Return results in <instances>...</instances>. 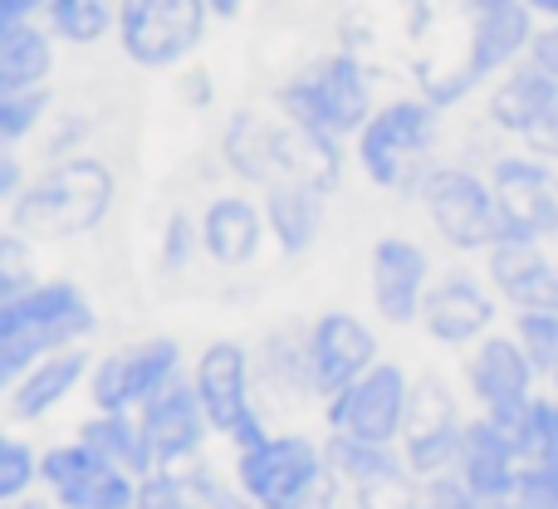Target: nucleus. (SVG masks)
Listing matches in <instances>:
<instances>
[{"label": "nucleus", "instance_id": "1", "mask_svg": "<svg viewBox=\"0 0 558 509\" xmlns=\"http://www.w3.org/2000/svg\"><path fill=\"white\" fill-rule=\"evenodd\" d=\"M98 328L94 304L69 279H35L20 299L0 304V383L15 387L39 357L84 343Z\"/></svg>", "mask_w": 558, "mask_h": 509}, {"label": "nucleus", "instance_id": "2", "mask_svg": "<svg viewBox=\"0 0 558 509\" xmlns=\"http://www.w3.org/2000/svg\"><path fill=\"white\" fill-rule=\"evenodd\" d=\"M113 172L98 157H64L10 202V231L39 235V241L98 231L104 216L113 211Z\"/></svg>", "mask_w": 558, "mask_h": 509}, {"label": "nucleus", "instance_id": "3", "mask_svg": "<svg viewBox=\"0 0 558 509\" xmlns=\"http://www.w3.org/2000/svg\"><path fill=\"white\" fill-rule=\"evenodd\" d=\"M279 113L299 123L304 133L318 137H348L363 133V123L377 113L373 108V78H367L363 59L353 54H328L304 64L279 84Z\"/></svg>", "mask_w": 558, "mask_h": 509}, {"label": "nucleus", "instance_id": "4", "mask_svg": "<svg viewBox=\"0 0 558 509\" xmlns=\"http://www.w3.org/2000/svg\"><path fill=\"white\" fill-rule=\"evenodd\" d=\"M436 113L432 98H392L383 104L357 133V167L383 192H422L426 157L436 147Z\"/></svg>", "mask_w": 558, "mask_h": 509}, {"label": "nucleus", "instance_id": "5", "mask_svg": "<svg viewBox=\"0 0 558 509\" xmlns=\"http://www.w3.org/2000/svg\"><path fill=\"white\" fill-rule=\"evenodd\" d=\"M328 471V451L308 436H270L235 456V481L260 509H338Z\"/></svg>", "mask_w": 558, "mask_h": 509}, {"label": "nucleus", "instance_id": "6", "mask_svg": "<svg viewBox=\"0 0 558 509\" xmlns=\"http://www.w3.org/2000/svg\"><path fill=\"white\" fill-rule=\"evenodd\" d=\"M534 10L530 0H490V5H475L471 10V49H465V64L451 69V74L432 78L426 84V98L436 108H451L461 98H471V88H481L485 78L505 74L514 69L534 45Z\"/></svg>", "mask_w": 558, "mask_h": 509}, {"label": "nucleus", "instance_id": "7", "mask_svg": "<svg viewBox=\"0 0 558 509\" xmlns=\"http://www.w3.org/2000/svg\"><path fill=\"white\" fill-rule=\"evenodd\" d=\"M211 20L206 0H123L118 45L137 69H177L202 49Z\"/></svg>", "mask_w": 558, "mask_h": 509}, {"label": "nucleus", "instance_id": "8", "mask_svg": "<svg viewBox=\"0 0 558 509\" xmlns=\"http://www.w3.org/2000/svg\"><path fill=\"white\" fill-rule=\"evenodd\" d=\"M422 202L432 211V226L451 251H490L505 241V206L495 196V182L465 167H432L422 182Z\"/></svg>", "mask_w": 558, "mask_h": 509}, {"label": "nucleus", "instance_id": "9", "mask_svg": "<svg viewBox=\"0 0 558 509\" xmlns=\"http://www.w3.org/2000/svg\"><path fill=\"white\" fill-rule=\"evenodd\" d=\"M490 123L510 137H524L539 157H558V74L530 54L505 69L490 88Z\"/></svg>", "mask_w": 558, "mask_h": 509}, {"label": "nucleus", "instance_id": "10", "mask_svg": "<svg viewBox=\"0 0 558 509\" xmlns=\"http://www.w3.org/2000/svg\"><path fill=\"white\" fill-rule=\"evenodd\" d=\"M172 377H182V343L177 338H143V343L108 353L88 373V397L98 412H137Z\"/></svg>", "mask_w": 558, "mask_h": 509}, {"label": "nucleus", "instance_id": "11", "mask_svg": "<svg viewBox=\"0 0 558 509\" xmlns=\"http://www.w3.org/2000/svg\"><path fill=\"white\" fill-rule=\"evenodd\" d=\"M39 481L49 485L59 509H133L143 475L104 461L94 446H54L39 456Z\"/></svg>", "mask_w": 558, "mask_h": 509}, {"label": "nucleus", "instance_id": "12", "mask_svg": "<svg viewBox=\"0 0 558 509\" xmlns=\"http://www.w3.org/2000/svg\"><path fill=\"white\" fill-rule=\"evenodd\" d=\"M407 407H412V383L397 363H373L357 383H348L338 397H328V426L343 436H367V441H402Z\"/></svg>", "mask_w": 558, "mask_h": 509}, {"label": "nucleus", "instance_id": "13", "mask_svg": "<svg viewBox=\"0 0 558 509\" xmlns=\"http://www.w3.org/2000/svg\"><path fill=\"white\" fill-rule=\"evenodd\" d=\"M490 182H495V196H500V206H505V235L554 241L558 235V177L539 153L495 157Z\"/></svg>", "mask_w": 558, "mask_h": 509}, {"label": "nucleus", "instance_id": "14", "mask_svg": "<svg viewBox=\"0 0 558 509\" xmlns=\"http://www.w3.org/2000/svg\"><path fill=\"white\" fill-rule=\"evenodd\" d=\"M461 436H465V416L456 407L451 387L426 377L412 387V407H407V426H402V456L407 471L432 481L441 471H456L461 456Z\"/></svg>", "mask_w": 558, "mask_h": 509}, {"label": "nucleus", "instance_id": "15", "mask_svg": "<svg viewBox=\"0 0 558 509\" xmlns=\"http://www.w3.org/2000/svg\"><path fill=\"white\" fill-rule=\"evenodd\" d=\"M137 422H143V436H147V446H153L157 465H192L196 456H202L206 436L216 432L202 397H196L192 377H172L157 397H147V402L137 407Z\"/></svg>", "mask_w": 558, "mask_h": 509}, {"label": "nucleus", "instance_id": "16", "mask_svg": "<svg viewBox=\"0 0 558 509\" xmlns=\"http://www.w3.org/2000/svg\"><path fill=\"white\" fill-rule=\"evenodd\" d=\"M304 348H308V383H314V397H324V402L377 363V334L363 318L338 314V308L314 318V328L304 334Z\"/></svg>", "mask_w": 558, "mask_h": 509}, {"label": "nucleus", "instance_id": "17", "mask_svg": "<svg viewBox=\"0 0 558 509\" xmlns=\"http://www.w3.org/2000/svg\"><path fill=\"white\" fill-rule=\"evenodd\" d=\"M495 324V294L471 275V269H446L441 279H432L422 304V328L446 348L481 343Z\"/></svg>", "mask_w": 558, "mask_h": 509}, {"label": "nucleus", "instance_id": "18", "mask_svg": "<svg viewBox=\"0 0 558 509\" xmlns=\"http://www.w3.org/2000/svg\"><path fill=\"white\" fill-rule=\"evenodd\" d=\"M192 383H196V397H202L206 416H211V426L221 436H231L235 426L255 412V402H251L255 357H251V348H241L235 338H216L211 348H202Z\"/></svg>", "mask_w": 558, "mask_h": 509}, {"label": "nucleus", "instance_id": "19", "mask_svg": "<svg viewBox=\"0 0 558 509\" xmlns=\"http://www.w3.org/2000/svg\"><path fill=\"white\" fill-rule=\"evenodd\" d=\"M426 289H432V255L407 235H383L373 245V304L392 324L422 318Z\"/></svg>", "mask_w": 558, "mask_h": 509}, {"label": "nucleus", "instance_id": "20", "mask_svg": "<svg viewBox=\"0 0 558 509\" xmlns=\"http://www.w3.org/2000/svg\"><path fill=\"white\" fill-rule=\"evenodd\" d=\"M520 471H524V456L490 416H475L465 422L461 436V456H456V475L471 485L481 500H510L520 490Z\"/></svg>", "mask_w": 558, "mask_h": 509}, {"label": "nucleus", "instance_id": "21", "mask_svg": "<svg viewBox=\"0 0 558 509\" xmlns=\"http://www.w3.org/2000/svg\"><path fill=\"white\" fill-rule=\"evenodd\" d=\"M490 279L514 308H558V265H549L544 241H524V235L495 241Z\"/></svg>", "mask_w": 558, "mask_h": 509}, {"label": "nucleus", "instance_id": "22", "mask_svg": "<svg viewBox=\"0 0 558 509\" xmlns=\"http://www.w3.org/2000/svg\"><path fill=\"white\" fill-rule=\"evenodd\" d=\"M534 377H539V367L530 363L520 338L505 334H485L471 348V363H465V383H471V397L481 407L524 402V397H534Z\"/></svg>", "mask_w": 558, "mask_h": 509}, {"label": "nucleus", "instance_id": "23", "mask_svg": "<svg viewBox=\"0 0 558 509\" xmlns=\"http://www.w3.org/2000/svg\"><path fill=\"white\" fill-rule=\"evenodd\" d=\"M265 206H255L251 196H216L202 216V251L216 265H251L265 245Z\"/></svg>", "mask_w": 558, "mask_h": 509}, {"label": "nucleus", "instance_id": "24", "mask_svg": "<svg viewBox=\"0 0 558 509\" xmlns=\"http://www.w3.org/2000/svg\"><path fill=\"white\" fill-rule=\"evenodd\" d=\"M84 373H88L84 343L39 357V363L10 387V416H15V422H39V416H49L78 383H84Z\"/></svg>", "mask_w": 558, "mask_h": 509}, {"label": "nucleus", "instance_id": "25", "mask_svg": "<svg viewBox=\"0 0 558 509\" xmlns=\"http://www.w3.org/2000/svg\"><path fill=\"white\" fill-rule=\"evenodd\" d=\"M324 196H328L324 186L299 182V177L265 186V221H270L275 245L284 255H304L318 241V231H324Z\"/></svg>", "mask_w": 558, "mask_h": 509}, {"label": "nucleus", "instance_id": "26", "mask_svg": "<svg viewBox=\"0 0 558 509\" xmlns=\"http://www.w3.org/2000/svg\"><path fill=\"white\" fill-rule=\"evenodd\" d=\"M324 451H328L333 475L353 481L357 495H363V490H387V485H402V475H412V471H407V456L392 451V441H367V436L333 432V441H328Z\"/></svg>", "mask_w": 558, "mask_h": 509}, {"label": "nucleus", "instance_id": "27", "mask_svg": "<svg viewBox=\"0 0 558 509\" xmlns=\"http://www.w3.org/2000/svg\"><path fill=\"white\" fill-rule=\"evenodd\" d=\"M54 29L39 20L0 25V88H35L54 69Z\"/></svg>", "mask_w": 558, "mask_h": 509}, {"label": "nucleus", "instance_id": "28", "mask_svg": "<svg viewBox=\"0 0 558 509\" xmlns=\"http://www.w3.org/2000/svg\"><path fill=\"white\" fill-rule=\"evenodd\" d=\"M78 441L94 446L104 461L123 465V471H133V475H153L157 471L153 446H147L143 422H137L133 412H98V416H88V422L78 426Z\"/></svg>", "mask_w": 558, "mask_h": 509}, {"label": "nucleus", "instance_id": "29", "mask_svg": "<svg viewBox=\"0 0 558 509\" xmlns=\"http://www.w3.org/2000/svg\"><path fill=\"white\" fill-rule=\"evenodd\" d=\"M118 5L123 0H49L45 25L64 45H98L108 29H118Z\"/></svg>", "mask_w": 558, "mask_h": 509}, {"label": "nucleus", "instance_id": "30", "mask_svg": "<svg viewBox=\"0 0 558 509\" xmlns=\"http://www.w3.org/2000/svg\"><path fill=\"white\" fill-rule=\"evenodd\" d=\"M49 88L35 84V88H0V143L5 147H20L39 123L49 118Z\"/></svg>", "mask_w": 558, "mask_h": 509}, {"label": "nucleus", "instance_id": "31", "mask_svg": "<svg viewBox=\"0 0 558 509\" xmlns=\"http://www.w3.org/2000/svg\"><path fill=\"white\" fill-rule=\"evenodd\" d=\"M514 338H520V348L530 353V363L539 373H554L558 367V308H520Z\"/></svg>", "mask_w": 558, "mask_h": 509}, {"label": "nucleus", "instance_id": "32", "mask_svg": "<svg viewBox=\"0 0 558 509\" xmlns=\"http://www.w3.org/2000/svg\"><path fill=\"white\" fill-rule=\"evenodd\" d=\"M133 509H202L186 485V471L177 475V465H157L153 475L137 481V505Z\"/></svg>", "mask_w": 558, "mask_h": 509}, {"label": "nucleus", "instance_id": "33", "mask_svg": "<svg viewBox=\"0 0 558 509\" xmlns=\"http://www.w3.org/2000/svg\"><path fill=\"white\" fill-rule=\"evenodd\" d=\"M35 481H39V456L29 451L25 441L5 436V441H0V505L25 500Z\"/></svg>", "mask_w": 558, "mask_h": 509}, {"label": "nucleus", "instance_id": "34", "mask_svg": "<svg viewBox=\"0 0 558 509\" xmlns=\"http://www.w3.org/2000/svg\"><path fill=\"white\" fill-rule=\"evenodd\" d=\"M514 500H520V509H558V451L524 461Z\"/></svg>", "mask_w": 558, "mask_h": 509}, {"label": "nucleus", "instance_id": "35", "mask_svg": "<svg viewBox=\"0 0 558 509\" xmlns=\"http://www.w3.org/2000/svg\"><path fill=\"white\" fill-rule=\"evenodd\" d=\"M186 485H192V495H196V505L202 509H260L251 495H245V485L235 490V485H226L221 475H216L211 465H202V461L186 465Z\"/></svg>", "mask_w": 558, "mask_h": 509}, {"label": "nucleus", "instance_id": "36", "mask_svg": "<svg viewBox=\"0 0 558 509\" xmlns=\"http://www.w3.org/2000/svg\"><path fill=\"white\" fill-rule=\"evenodd\" d=\"M29 284H35V279H29L25 235L5 231V235H0V304H5V299H20Z\"/></svg>", "mask_w": 558, "mask_h": 509}, {"label": "nucleus", "instance_id": "37", "mask_svg": "<svg viewBox=\"0 0 558 509\" xmlns=\"http://www.w3.org/2000/svg\"><path fill=\"white\" fill-rule=\"evenodd\" d=\"M196 259V221L192 216H172L162 231V269L167 275H182Z\"/></svg>", "mask_w": 558, "mask_h": 509}, {"label": "nucleus", "instance_id": "38", "mask_svg": "<svg viewBox=\"0 0 558 509\" xmlns=\"http://www.w3.org/2000/svg\"><path fill=\"white\" fill-rule=\"evenodd\" d=\"M25 186H29L25 182V167H20L15 147H5V153H0V202H15Z\"/></svg>", "mask_w": 558, "mask_h": 509}, {"label": "nucleus", "instance_id": "39", "mask_svg": "<svg viewBox=\"0 0 558 509\" xmlns=\"http://www.w3.org/2000/svg\"><path fill=\"white\" fill-rule=\"evenodd\" d=\"M84 133H88V123H84V118H64V128H59V133H54V143H49V157H54V162H64V157L74 153L78 143H84Z\"/></svg>", "mask_w": 558, "mask_h": 509}, {"label": "nucleus", "instance_id": "40", "mask_svg": "<svg viewBox=\"0 0 558 509\" xmlns=\"http://www.w3.org/2000/svg\"><path fill=\"white\" fill-rule=\"evenodd\" d=\"M49 0H0V25H20V20H39Z\"/></svg>", "mask_w": 558, "mask_h": 509}, {"label": "nucleus", "instance_id": "41", "mask_svg": "<svg viewBox=\"0 0 558 509\" xmlns=\"http://www.w3.org/2000/svg\"><path fill=\"white\" fill-rule=\"evenodd\" d=\"M186 94H192V104H211V78H206V74L186 78Z\"/></svg>", "mask_w": 558, "mask_h": 509}, {"label": "nucleus", "instance_id": "42", "mask_svg": "<svg viewBox=\"0 0 558 509\" xmlns=\"http://www.w3.org/2000/svg\"><path fill=\"white\" fill-rule=\"evenodd\" d=\"M206 5H211L216 20H235V15L245 10V0H206Z\"/></svg>", "mask_w": 558, "mask_h": 509}, {"label": "nucleus", "instance_id": "43", "mask_svg": "<svg viewBox=\"0 0 558 509\" xmlns=\"http://www.w3.org/2000/svg\"><path fill=\"white\" fill-rule=\"evenodd\" d=\"M530 10H534V15H549V20H558V0H530Z\"/></svg>", "mask_w": 558, "mask_h": 509}, {"label": "nucleus", "instance_id": "44", "mask_svg": "<svg viewBox=\"0 0 558 509\" xmlns=\"http://www.w3.org/2000/svg\"><path fill=\"white\" fill-rule=\"evenodd\" d=\"M481 509H520V500H514V495H510V500H485Z\"/></svg>", "mask_w": 558, "mask_h": 509}, {"label": "nucleus", "instance_id": "45", "mask_svg": "<svg viewBox=\"0 0 558 509\" xmlns=\"http://www.w3.org/2000/svg\"><path fill=\"white\" fill-rule=\"evenodd\" d=\"M20 509H49V505H39V500H29V495H25V500H20Z\"/></svg>", "mask_w": 558, "mask_h": 509}, {"label": "nucleus", "instance_id": "46", "mask_svg": "<svg viewBox=\"0 0 558 509\" xmlns=\"http://www.w3.org/2000/svg\"><path fill=\"white\" fill-rule=\"evenodd\" d=\"M0 509H20V500H10V505H0Z\"/></svg>", "mask_w": 558, "mask_h": 509}, {"label": "nucleus", "instance_id": "47", "mask_svg": "<svg viewBox=\"0 0 558 509\" xmlns=\"http://www.w3.org/2000/svg\"><path fill=\"white\" fill-rule=\"evenodd\" d=\"M475 5H490V0H471V10H475Z\"/></svg>", "mask_w": 558, "mask_h": 509}, {"label": "nucleus", "instance_id": "48", "mask_svg": "<svg viewBox=\"0 0 558 509\" xmlns=\"http://www.w3.org/2000/svg\"><path fill=\"white\" fill-rule=\"evenodd\" d=\"M554 392H558V367H554Z\"/></svg>", "mask_w": 558, "mask_h": 509}, {"label": "nucleus", "instance_id": "49", "mask_svg": "<svg viewBox=\"0 0 558 509\" xmlns=\"http://www.w3.org/2000/svg\"><path fill=\"white\" fill-rule=\"evenodd\" d=\"M554 25H558V20H554Z\"/></svg>", "mask_w": 558, "mask_h": 509}]
</instances>
